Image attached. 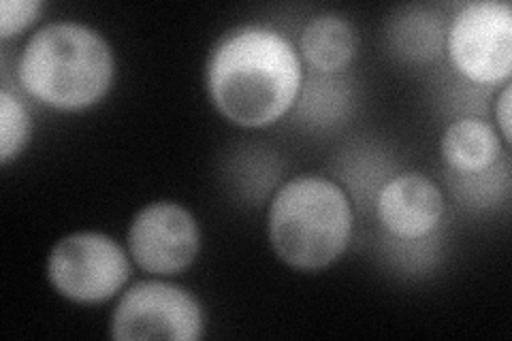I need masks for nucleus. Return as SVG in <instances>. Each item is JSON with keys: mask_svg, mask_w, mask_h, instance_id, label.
I'll return each instance as SVG.
<instances>
[{"mask_svg": "<svg viewBox=\"0 0 512 341\" xmlns=\"http://www.w3.org/2000/svg\"><path fill=\"white\" fill-rule=\"evenodd\" d=\"M32 122L24 103L7 88L0 92V162L9 165L30 139Z\"/></svg>", "mask_w": 512, "mask_h": 341, "instance_id": "obj_11", "label": "nucleus"}, {"mask_svg": "<svg viewBox=\"0 0 512 341\" xmlns=\"http://www.w3.org/2000/svg\"><path fill=\"white\" fill-rule=\"evenodd\" d=\"M47 278L58 295L75 303H103L131 278V263L118 241L103 233L62 237L47 256Z\"/></svg>", "mask_w": 512, "mask_h": 341, "instance_id": "obj_4", "label": "nucleus"}, {"mask_svg": "<svg viewBox=\"0 0 512 341\" xmlns=\"http://www.w3.org/2000/svg\"><path fill=\"white\" fill-rule=\"evenodd\" d=\"M352 205L327 177L299 175L269 205L267 233L282 263L301 271L325 269L346 252L352 237Z\"/></svg>", "mask_w": 512, "mask_h": 341, "instance_id": "obj_3", "label": "nucleus"}, {"mask_svg": "<svg viewBox=\"0 0 512 341\" xmlns=\"http://www.w3.org/2000/svg\"><path fill=\"white\" fill-rule=\"evenodd\" d=\"M109 327L111 337L120 341H197L203 335V310L188 290L146 280L137 282L120 297Z\"/></svg>", "mask_w": 512, "mask_h": 341, "instance_id": "obj_5", "label": "nucleus"}, {"mask_svg": "<svg viewBox=\"0 0 512 341\" xmlns=\"http://www.w3.org/2000/svg\"><path fill=\"white\" fill-rule=\"evenodd\" d=\"M442 158L457 173H480L489 169L502 154V139L495 128L483 120L466 118L446 128L440 143Z\"/></svg>", "mask_w": 512, "mask_h": 341, "instance_id": "obj_10", "label": "nucleus"}, {"mask_svg": "<svg viewBox=\"0 0 512 341\" xmlns=\"http://www.w3.org/2000/svg\"><path fill=\"white\" fill-rule=\"evenodd\" d=\"M442 214L440 188L421 173L397 175L378 194V218L399 239L427 237L440 224Z\"/></svg>", "mask_w": 512, "mask_h": 341, "instance_id": "obj_8", "label": "nucleus"}, {"mask_svg": "<svg viewBox=\"0 0 512 341\" xmlns=\"http://www.w3.org/2000/svg\"><path fill=\"white\" fill-rule=\"evenodd\" d=\"M116 62L107 39L79 22H52L32 35L18 64L22 88L58 109L82 111L114 84Z\"/></svg>", "mask_w": 512, "mask_h": 341, "instance_id": "obj_2", "label": "nucleus"}, {"mask_svg": "<svg viewBox=\"0 0 512 341\" xmlns=\"http://www.w3.org/2000/svg\"><path fill=\"white\" fill-rule=\"evenodd\" d=\"M201 233L195 216L178 203L158 201L143 207L128 229L133 261L154 275H178L195 261Z\"/></svg>", "mask_w": 512, "mask_h": 341, "instance_id": "obj_7", "label": "nucleus"}, {"mask_svg": "<svg viewBox=\"0 0 512 341\" xmlns=\"http://www.w3.org/2000/svg\"><path fill=\"white\" fill-rule=\"evenodd\" d=\"M448 56L476 84H500L512 71V9L504 0L461 7L448 30Z\"/></svg>", "mask_w": 512, "mask_h": 341, "instance_id": "obj_6", "label": "nucleus"}, {"mask_svg": "<svg viewBox=\"0 0 512 341\" xmlns=\"http://www.w3.org/2000/svg\"><path fill=\"white\" fill-rule=\"evenodd\" d=\"M510 103H512V88L510 84H506L498 103H495V118H498L500 137L504 139L506 145L510 143Z\"/></svg>", "mask_w": 512, "mask_h": 341, "instance_id": "obj_13", "label": "nucleus"}, {"mask_svg": "<svg viewBox=\"0 0 512 341\" xmlns=\"http://www.w3.org/2000/svg\"><path fill=\"white\" fill-rule=\"evenodd\" d=\"M303 60L320 73L342 71L357 52V32L338 13L316 15L301 32Z\"/></svg>", "mask_w": 512, "mask_h": 341, "instance_id": "obj_9", "label": "nucleus"}, {"mask_svg": "<svg viewBox=\"0 0 512 341\" xmlns=\"http://www.w3.org/2000/svg\"><path fill=\"white\" fill-rule=\"evenodd\" d=\"M214 107L242 128L278 122L301 90V58L278 30L246 24L224 35L207 58Z\"/></svg>", "mask_w": 512, "mask_h": 341, "instance_id": "obj_1", "label": "nucleus"}, {"mask_svg": "<svg viewBox=\"0 0 512 341\" xmlns=\"http://www.w3.org/2000/svg\"><path fill=\"white\" fill-rule=\"evenodd\" d=\"M43 11L41 0H3L0 3V37L20 35Z\"/></svg>", "mask_w": 512, "mask_h": 341, "instance_id": "obj_12", "label": "nucleus"}]
</instances>
